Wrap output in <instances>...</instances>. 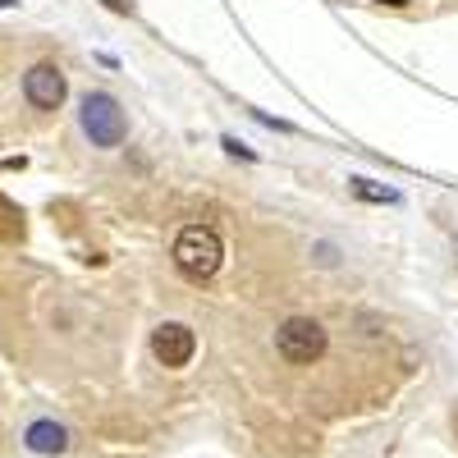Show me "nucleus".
<instances>
[{
    "mask_svg": "<svg viewBox=\"0 0 458 458\" xmlns=\"http://www.w3.org/2000/svg\"><path fill=\"white\" fill-rule=\"evenodd\" d=\"M23 97H28V106H37V110H55V106L64 101V73H60V64H51V60L32 64V69L23 73Z\"/></svg>",
    "mask_w": 458,
    "mask_h": 458,
    "instance_id": "39448f33",
    "label": "nucleus"
},
{
    "mask_svg": "<svg viewBox=\"0 0 458 458\" xmlns=\"http://www.w3.org/2000/svg\"><path fill=\"white\" fill-rule=\"evenodd\" d=\"M276 349L284 362L293 367H312L321 353H326V326L312 321V317H289L280 330H276Z\"/></svg>",
    "mask_w": 458,
    "mask_h": 458,
    "instance_id": "7ed1b4c3",
    "label": "nucleus"
},
{
    "mask_svg": "<svg viewBox=\"0 0 458 458\" xmlns=\"http://www.w3.org/2000/svg\"><path fill=\"white\" fill-rule=\"evenodd\" d=\"M23 440H28L32 454H64L69 449V431L60 422H32Z\"/></svg>",
    "mask_w": 458,
    "mask_h": 458,
    "instance_id": "423d86ee",
    "label": "nucleus"
},
{
    "mask_svg": "<svg viewBox=\"0 0 458 458\" xmlns=\"http://www.w3.org/2000/svg\"><path fill=\"white\" fill-rule=\"evenodd\" d=\"M151 353H157L161 367L179 371V367L193 362V353H198V335L188 330L183 321H165V326L151 330Z\"/></svg>",
    "mask_w": 458,
    "mask_h": 458,
    "instance_id": "20e7f679",
    "label": "nucleus"
},
{
    "mask_svg": "<svg viewBox=\"0 0 458 458\" xmlns=\"http://www.w3.org/2000/svg\"><path fill=\"white\" fill-rule=\"evenodd\" d=\"M380 5H408V0H380Z\"/></svg>",
    "mask_w": 458,
    "mask_h": 458,
    "instance_id": "9d476101",
    "label": "nucleus"
},
{
    "mask_svg": "<svg viewBox=\"0 0 458 458\" xmlns=\"http://www.w3.org/2000/svg\"><path fill=\"white\" fill-rule=\"evenodd\" d=\"M225 151H234V157H243V161H252V151L239 142V138H225Z\"/></svg>",
    "mask_w": 458,
    "mask_h": 458,
    "instance_id": "6e6552de",
    "label": "nucleus"
},
{
    "mask_svg": "<svg viewBox=\"0 0 458 458\" xmlns=\"http://www.w3.org/2000/svg\"><path fill=\"white\" fill-rule=\"evenodd\" d=\"M101 5H106V10H114V14H129V10H133L129 0H101Z\"/></svg>",
    "mask_w": 458,
    "mask_h": 458,
    "instance_id": "1a4fd4ad",
    "label": "nucleus"
},
{
    "mask_svg": "<svg viewBox=\"0 0 458 458\" xmlns=\"http://www.w3.org/2000/svg\"><path fill=\"white\" fill-rule=\"evenodd\" d=\"M353 193L367 198V202H399L394 188H380V183H371V179H353Z\"/></svg>",
    "mask_w": 458,
    "mask_h": 458,
    "instance_id": "0eeeda50",
    "label": "nucleus"
},
{
    "mask_svg": "<svg viewBox=\"0 0 458 458\" xmlns=\"http://www.w3.org/2000/svg\"><path fill=\"white\" fill-rule=\"evenodd\" d=\"M79 124L83 133L92 138V147H120L129 124H124V110L110 92H88L83 97V110H79Z\"/></svg>",
    "mask_w": 458,
    "mask_h": 458,
    "instance_id": "f03ea898",
    "label": "nucleus"
},
{
    "mask_svg": "<svg viewBox=\"0 0 458 458\" xmlns=\"http://www.w3.org/2000/svg\"><path fill=\"white\" fill-rule=\"evenodd\" d=\"M220 261H225V243L211 225H183L179 229V239H174V266H179V276L183 280H211L220 271Z\"/></svg>",
    "mask_w": 458,
    "mask_h": 458,
    "instance_id": "f257e3e1",
    "label": "nucleus"
}]
</instances>
